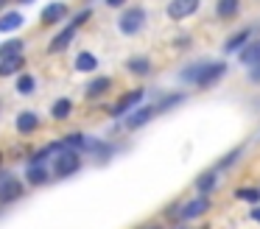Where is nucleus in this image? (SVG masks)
<instances>
[{
    "label": "nucleus",
    "instance_id": "1",
    "mask_svg": "<svg viewBox=\"0 0 260 229\" xmlns=\"http://www.w3.org/2000/svg\"><path fill=\"white\" fill-rule=\"evenodd\" d=\"M79 168H81V151L68 148V145H64L56 154V159H53V173H56L59 179H68V176H73V173H79Z\"/></svg>",
    "mask_w": 260,
    "mask_h": 229
},
{
    "label": "nucleus",
    "instance_id": "2",
    "mask_svg": "<svg viewBox=\"0 0 260 229\" xmlns=\"http://www.w3.org/2000/svg\"><path fill=\"white\" fill-rule=\"evenodd\" d=\"M143 25H146V9H143V6H129V9H123V14L118 17V31L126 34V37L140 34Z\"/></svg>",
    "mask_w": 260,
    "mask_h": 229
},
{
    "label": "nucleus",
    "instance_id": "3",
    "mask_svg": "<svg viewBox=\"0 0 260 229\" xmlns=\"http://www.w3.org/2000/svg\"><path fill=\"white\" fill-rule=\"evenodd\" d=\"M143 98H146V89H143V87L129 89V92H123L112 106H109V115H112V117H126L132 109H137V106L143 104Z\"/></svg>",
    "mask_w": 260,
    "mask_h": 229
},
{
    "label": "nucleus",
    "instance_id": "4",
    "mask_svg": "<svg viewBox=\"0 0 260 229\" xmlns=\"http://www.w3.org/2000/svg\"><path fill=\"white\" fill-rule=\"evenodd\" d=\"M224 76H226L224 61H207V64H202V73H199V78H196V87L199 89H210V87H215Z\"/></svg>",
    "mask_w": 260,
    "mask_h": 229
},
{
    "label": "nucleus",
    "instance_id": "5",
    "mask_svg": "<svg viewBox=\"0 0 260 229\" xmlns=\"http://www.w3.org/2000/svg\"><path fill=\"white\" fill-rule=\"evenodd\" d=\"M199 6H202V0H168V6H165V14H168V20L182 22V20H187V17L196 14Z\"/></svg>",
    "mask_w": 260,
    "mask_h": 229
},
{
    "label": "nucleus",
    "instance_id": "6",
    "mask_svg": "<svg viewBox=\"0 0 260 229\" xmlns=\"http://www.w3.org/2000/svg\"><path fill=\"white\" fill-rule=\"evenodd\" d=\"M23 182L12 173H0V204H12V201L23 199Z\"/></svg>",
    "mask_w": 260,
    "mask_h": 229
},
{
    "label": "nucleus",
    "instance_id": "7",
    "mask_svg": "<svg viewBox=\"0 0 260 229\" xmlns=\"http://www.w3.org/2000/svg\"><path fill=\"white\" fill-rule=\"evenodd\" d=\"M207 210H210V195L199 193L196 199L185 201V204L179 207V221H193V218H202V215H207Z\"/></svg>",
    "mask_w": 260,
    "mask_h": 229
},
{
    "label": "nucleus",
    "instance_id": "8",
    "mask_svg": "<svg viewBox=\"0 0 260 229\" xmlns=\"http://www.w3.org/2000/svg\"><path fill=\"white\" fill-rule=\"evenodd\" d=\"M157 115V106H148V104H140L137 109H132L129 115L123 117V126L129 128V132H137V128H143L151 117Z\"/></svg>",
    "mask_w": 260,
    "mask_h": 229
},
{
    "label": "nucleus",
    "instance_id": "9",
    "mask_svg": "<svg viewBox=\"0 0 260 229\" xmlns=\"http://www.w3.org/2000/svg\"><path fill=\"white\" fill-rule=\"evenodd\" d=\"M68 14H70L68 3H62V0H56V3H48L45 9H42V17H40V20L45 22V25H56V22H62Z\"/></svg>",
    "mask_w": 260,
    "mask_h": 229
},
{
    "label": "nucleus",
    "instance_id": "10",
    "mask_svg": "<svg viewBox=\"0 0 260 229\" xmlns=\"http://www.w3.org/2000/svg\"><path fill=\"white\" fill-rule=\"evenodd\" d=\"M254 39V31L252 28H241V31H235L232 37H226V42H224V53H241V48L246 42H252Z\"/></svg>",
    "mask_w": 260,
    "mask_h": 229
},
{
    "label": "nucleus",
    "instance_id": "11",
    "mask_svg": "<svg viewBox=\"0 0 260 229\" xmlns=\"http://www.w3.org/2000/svg\"><path fill=\"white\" fill-rule=\"evenodd\" d=\"M76 31H79V28H73V25L62 28V31H59L56 37L51 39V45H48V53H62V50H68L70 42L76 39Z\"/></svg>",
    "mask_w": 260,
    "mask_h": 229
},
{
    "label": "nucleus",
    "instance_id": "12",
    "mask_svg": "<svg viewBox=\"0 0 260 229\" xmlns=\"http://www.w3.org/2000/svg\"><path fill=\"white\" fill-rule=\"evenodd\" d=\"M238 61H241L243 67H254V64H260V39H252V42L243 45L241 53H238Z\"/></svg>",
    "mask_w": 260,
    "mask_h": 229
},
{
    "label": "nucleus",
    "instance_id": "13",
    "mask_svg": "<svg viewBox=\"0 0 260 229\" xmlns=\"http://www.w3.org/2000/svg\"><path fill=\"white\" fill-rule=\"evenodd\" d=\"M14 128H17L20 134H34L37 128H40V117H37L31 109H25V112H20V115H17Z\"/></svg>",
    "mask_w": 260,
    "mask_h": 229
},
{
    "label": "nucleus",
    "instance_id": "14",
    "mask_svg": "<svg viewBox=\"0 0 260 229\" xmlns=\"http://www.w3.org/2000/svg\"><path fill=\"white\" fill-rule=\"evenodd\" d=\"M241 11V0H215V17L218 20H235Z\"/></svg>",
    "mask_w": 260,
    "mask_h": 229
},
{
    "label": "nucleus",
    "instance_id": "15",
    "mask_svg": "<svg viewBox=\"0 0 260 229\" xmlns=\"http://www.w3.org/2000/svg\"><path fill=\"white\" fill-rule=\"evenodd\" d=\"M25 22V17L20 14V11H3L0 14V34H12V31H17L20 25Z\"/></svg>",
    "mask_w": 260,
    "mask_h": 229
},
{
    "label": "nucleus",
    "instance_id": "16",
    "mask_svg": "<svg viewBox=\"0 0 260 229\" xmlns=\"http://www.w3.org/2000/svg\"><path fill=\"white\" fill-rule=\"evenodd\" d=\"M109 87H112V78H109V76H98V78H92V81L87 84L84 95H87V98H101L104 92H109Z\"/></svg>",
    "mask_w": 260,
    "mask_h": 229
},
{
    "label": "nucleus",
    "instance_id": "17",
    "mask_svg": "<svg viewBox=\"0 0 260 229\" xmlns=\"http://www.w3.org/2000/svg\"><path fill=\"white\" fill-rule=\"evenodd\" d=\"M215 184H218V173L215 171H204V173H199V179H196V190L202 195H210L215 190Z\"/></svg>",
    "mask_w": 260,
    "mask_h": 229
},
{
    "label": "nucleus",
    "instance_id": "18",
    "mask_svg": "<svg viewBox=\"0 0 260 229\" xmlns=\"http://www.w3.org/2000/svg\"><path fill=\"white\" fill-rule=\"evenodd\" d=\"M126 70L135 73V76H148L151 73V59L148 56H132V59H126Z\"/></svg>",
    "mask_w": 260,
    "mask_h": 229
},
{
    "label": "nucleus",
    "instance_id": "19",
    "mask_svg": "<svg viewBox=\"0 0 260 229\" xmlns=\"http://www.w3.org/2000/svg\"><path fill=\"white\" fill-rule=\"evenodd\" d=\"M73 115V101L70 98H56L51 106V117L53 120H68V117Z\"/></svg>",
    "mask_w": 260,
    "mask_h": 229
},
{
    "label": "nucleus",
    "instance_id": "20",
    "mask_svg": "<svg viewBox=\"0 0 260 229\" xmlns=\"http://www.w3.org/2000/svg\"><path fill=\"white\" fill-rule=\"evenodd\" d=\"M98 67V56L90 53V50H81L79 56H76V70L79 73H95Z\"/></svg>",
    "mask_w": 260,
    "mask_h": 229
},
{
    "label": "nucleus",
    "instance_id": "21",
    "mask_svg": "<svg viewBox=\"0 0 260 229\" xmlns=\"http://www.w3.org/2000/svg\"><path fill=\"white\" fill-rule=\"evenodd\" d=\"M25 50V42L23 39H6L0 45V59H14V56H23Z\"/></svg>",
    "mask_w": 260,
    "mask_h": 229
},
{
    "label": "nucleus",
    "instance_id": "22",
    "mask_svg": "<svg viewBox=\"0 0 260 229\" xmlns=\"http://www.w3.org/2000/svg\"><path fill=\"white\" fill-rule=\"evenodd\" d=\"M25 179H28V184H45L48 179H51V173L45 171V165H28V171H25Z\"/></svg>",
    "mask_w": 260,
    "mask_h": 229
},
{
    "label": "nucleus",
    "instance_id": "23",
    "mask_svg": "<svg viewBox=\"0 0 260 229\" xmlns=\"http://www.w3.org/2000/svg\"><path fill=\"white\" fill-rule=\"evenodd\" d=\"M25 64L23 56H14V59H0V76H14V73H20Z\"/></svg>",
    "mask_w": 260,
    "mask_h": 229
},
{
    "label": "nucleus",
    "instance_id": "24",
    "mask_svg": "<svg viewBox=\"0 0 260 229\" xmlns=\"http://www.w3.org/2000/svg\"><path fill=\"white\" fill-rule=\"evenodd\" d=\"M235 199L243 201V204H260V187H238L235 190Z\"/></svg>",
    "mask_w": 260,
    "mask_h": 229
},
{
    "label": "nucleus",
    "instance_id": "25",
    "mask_svg": "<svg viewBox=\"0 0 260 229\" xmlns=\"http://www.w3.org/2000/svg\"><path fill=\"white\" fill-rule=\"evenodd\" d=\"M179 104H185V95H182V92H171V95H165V98H159L157 112H168V109H174V106H179Z\"/></svg>",
    "mask_w": 260,
    "mask_h": 229
},
{
    "label": "nucleus",
    "instance_id": "26",
    "mask_svg": "<svg viewBox=\"0 0 260 229\" xmlns=\"http://www.w3.org/2000/svg\"><path fill=\"white\" fill-rule=\"evenodd\" d=\"M34 87H37V81H34L31 73H23V76L17 78V92L20 95H31V92H34Z\"/></svg>",
    "mask_w": 260,
    "mask_h": 229
},
{
    "label": "nucleus",
    "instance_id": "27",
    "mask_svg": "<svg viewBox=\"0 0 260 229\" xmlns=\"http://www.w3.org/2000/svg\"><path fill=\"white\" fill-rule=\"evenodd\" d=\"M199 73H202V61H199V64H190L187 70H182V73H179V81H185V84H196Z\"/></svg>",
    "mask_w": 260,
    "mask_h": 229
},
{
    "label": "nucleus",
    "instance_id": "28",
    "mask_svg": "<svg viewBox=\"0 0 260 229\" xmlns=\"http://www.w3.org/2000/svg\"><path fill=\"white\" fill-rule=\"evenodd\" d=\"M90 17H92V11H90V9H84V11H79V14L73 17V22H70V25H73V28H81L87 20H90Z\"/></svg>",
    "mask_w": 260,
    "mask_h": 229
},
{
    "label": "nucleus",
    "instance_id": "29",
    "mask_svg": "<svg viewBox=\"0 0 260 229\" xmlns=\"http://www.w3.org/2000/svg\"><path fill=\"white\" fill-rule=\"evenodd\" d=\"M238 156H241V148L230 151V156H224V159L218 162V168H230V165H235V162H238Z\"/></svg>",
    "mask_w": 260,
    "mask_h": 229
},
{
    "label": "nucleus",
    "instance_id": "30",
    "mask_svg": "<svg viewBox=\"0 0 260 229\" xmlns=\"http://www.w3.org/2000/svg\"><path fill=\"white\" fill-rule=\"evenodd\" d=\"M249 78H252L254 84H260V64H254V67H249Z\"/></svg>",
    "mask_w": 260,
    "mask_h": 229
},
{
    "label": "nucleus",
    "instance_id": "31",
    "mask_svg": "<svg viewBox=\"0 0 260 229\" xmlns=\"http://www.w3.org/2000/svg\"><path fill=\"white\" fill-rule=\"evenodd\" d=\"M249 218L260 223V204H254V207H252V212H249Z\"/></svg>",
    "mask_w": 260,
    "mask_h": 229
},
{
    "label": "nucleus",
    "instance_id": "32",
    "mask_svg": "<svg viewBox=\"0 0 260 229\" xmlns=\"http://www.w3.org/2000/svg\"><path fill=\"white\" fill-rule=\"evenodd\" d=\"M107 6H112V9H118V6H126V0H107Z\"/></svg>",
    "mask_w": 260,
    "mask_h": 229
},
{
    "label": "nucleus",
    "instance_id": "33",
    "mask_svg": "<svg viewBox=\"0 0 260 229\" xmlns=\"http://www.w3.org/2000/svg\"><path fill=\"white\" fill-rule=\"evenodd\" d=\"M146 229H162V226H159V223H151V226H146Z\"/></svg>",
    "mask_w": 260,
    "mask_h": 229
},
{
    "label": "nucleus",
    "instance_id": "34",
    "mask_svg": "<svg viewBox=\"0 0 260 229\" xmlns=\"http://www.w3.org/2000/svg\"><path fill=\"white\" fill-rule=\"evenodd\" d=\"M20 3H31V0H20Z\"/></svg>",
    "mask_w": 260,
    "mask_h": 229
}]
</instances>
